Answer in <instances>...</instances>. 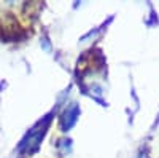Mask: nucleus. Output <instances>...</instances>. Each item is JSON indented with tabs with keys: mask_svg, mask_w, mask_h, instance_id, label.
<instances>
[{
	"mask_svg": "<svg viewBox=\"0 0 159 158\" xmlns=\"http://www.w3.org/2000/svg\"><path fill=\"white\" fill-rule=\"evenodd\" d=\"M80 113H81V110H80V105L76 102H70V105L65 107V110L62 112V115L59 118V120H61V129L64 131V133L70 131L76 125Z\"/></svg>",
	"mask_w": 159,
	"mask_h": 158,
	"instance_id": "obj_2",
	"label": "nucleus"
},
{
	"mask_svg": "<svg viewBox=\"0 0 159 158\" xmlns=\"http://www.w3.org/2000/svg\"><path fill=\"white\" fill-rule=\"evenodd\" d=\"M57 147H59V150H61L62 155H67L72 150V141L70 139H62V141H59Z\"/></svg>",
	"mask_w": 159,
	"mask_h": 158,
	"instance_id": "obj_3",
	"label": "nucleus"
},
{
	"mask_svg": "<svg viewBox=\"0 0 159 158\" xmlns=\"http://www.w3.org/2000/svg\"><path fill=\"white\" fill-rule=\"evenodd\" d=\"M49 122H51V117H46L43 118L42 122H38L37 126H34L27 134H25V137L21 141V144L18 146V150L24 152V153H34L38 146H40V142H42L45 133H46V128L49 126Z\"/></svg>",
	"mask_w": 159,
	"mask_h": 158,
	"instance_id": "obj_1",
	"label": "nucleus"
}]
</instances>
